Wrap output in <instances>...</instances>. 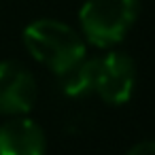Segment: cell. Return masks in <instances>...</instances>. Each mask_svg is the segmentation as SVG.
I'll list each match as a JSON object with an SVG mask.
<instances>
[{"instance_id": "obj_1", "label": "cell", "mask_w": 155, "mask_h": 155, "mask_svg": "<svg viewBox=\"0 0 155 155\" xmlns=\"http://www.w3.org/2000/svg\"><path fill=\"white\" fill-rule=\"evenodd\" d=\"M24 45L34 60L55 74L66 72L85 58L83 38L66 24L55 19H36L24 30Z\"/></svg>"}, {"instance_id": "obj_2", "label": "cell", "mask_w": 155, "mask_h": 155, "mask_svg": "<svg viewBox=\"0 0 155 155\" xmlns=\"http://www.w3.org/2000/svg\"><path fill=\"white\" fill-rule=\"evenodd\" d=\"M140 11V0H87L79 21L85 38L96 47H113L130 32Z\"/></svg>"}, {"instance_id": "obj_3", "label": "cell", "mask_w": 155, "mask_h": 155, "mask_svg": "<svg viewBox=\"0 0 155 155\" xmlns=\"http://www.w3.org/2000/svg\"><path fill=\"white\" fill-rule=\"evenodd\" d=\"M136 83V64L127 53L113 51L98 58L96 94L108 104H123L130 100Z\"/></svg>"}, {"instance_id": "obj_4", "label": "cell", "mask_w": 155, "mask_h": 155, "mask_svg": "<svg viewBox=\"0 0 155 155\" xmlns=\"http://www.w3.org/2000/svg\"><path fill=\"white\" fill-rule=\"evenodd\" d=\"M36 102V81L19 62H0V113L26 115Z\"/></svg>"}, {"instance_id": "obj_5", "label": "cell", "mask_w": 155, "mask_h": 155, "mask_svg": "<svg viewBox=\"0 0 155 155\" xmlns=\"http://www.w3.org/2000/svg\"><path fill=\"white\" fill-rule=\"evenodd\" d=\"M47 138L43 127L26 117L0 125V155H45Z\"/></svg>"}, {"instance_id": "obj_6", "label": "cell", "mask_w": 155, "mask_h": 155, "mask_svg": "<svg viewBox=\"0 0 155 155\" xmlns=\"http://www.w3.org/2000/svg\"><path fill=\"white\" fill-rule=\"evenodd\" d=\"M96 79H98V60H85V58L60 74L62 91L70 98H83L96 91Z\"/></svg>"}, {"instance_id": "obj_7", "label": "cell", "mask_w": 155, "mask_h": 155, "mask_svg": "<svg viewBox=\"0 0 155 155\" xmlns=\"http://www.w3.org/2000/svg\"><path fill=\"white\" fill-rule=\"evenodd\" d=\"M125 155H155V140H144L134 144Z\"/></svg>"}]
</instances>
